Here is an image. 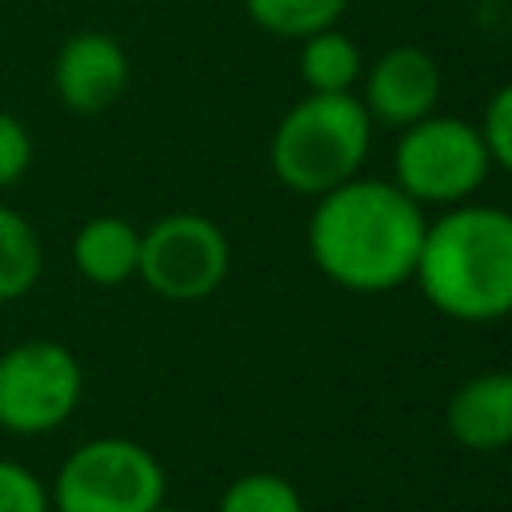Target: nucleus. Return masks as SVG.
I'll return each mask as SVG.
<instances>
[{
  "label": "nucleus",
  "mask_w": 512,
  "mask_h": 512,
  "mask_svg": "<svg viewBox=\"0 0 512 512\" xmlns=\"http://www.w3.org/2000/svg\"><path fill=\"white\" fill-rule=\"evenodd\" d=\"M428 216L392 180L352 176L316 196L308 216L312 264L348 292H392L412 280Z\"/></svg>",
  "instance_id": "obj_1"
},
{
  "label": "nucleus",
  "mask_w": 512,
  "mask_h": 512,
  "mask_svg": "<svg viewBox=\"0 0 512 512\" xmlns=\"http://www.w3.org/2000/svg\"><path fill=\"white\" fill-rule=\"evenodd\" d=\"M412 280L428 304L460 324L512 316V212L500 204H452L428 220Z\"/></svg>",
  "instance_id": "obj_2"
},
{
  "label": "nucleus",
  "mask_w": 512,
  "mask_h": 512,
  "mask_svg": "<svg viewBox=\"0 0 512 512\" xmlns=\"http://www.w3.org/2000/svg\"><path fill=\"white\" fill-rule=\"evenodd\" d=\"M372 116L356 92H308L296 100L268 144L276 180L300 196H324L360 176L372 148Z\"/></svg>",
  "instance_id": "obj_3"
},
{
  "label": "nucleus",
  "mask_w": 512,
  "mask_h": 512,
  "mask_svg": "<svg viewBox=\"0 0 512 512\" xmlns=\"http://www.w3.org/2000/svg\"><path fill=\"white\" fill-rule=\"evenodd\" d=\"M164 464L128 436L76 444L48 488L52 512H152L164 504Z\"/></svg>",
  "instance_id": "obj_4"
},
{
  "label": "nucleus",
  "mask_w": 512,
  "mask_h": 512,
  "mask_svg": "<svg viewBox=\"0 0 512 512\" xmlns=\"http://www.w3.org/2000/svg\"><path fill=\"white\" fill-rule=\"evenodd\" d=\"M492 172L488 144L476 124L460 116H424L408 128H400L396 152H392V184L408 192L420 208L440 204H464Z\"/></svg>",
  "instance_id": "obj_5"
},
{
  "label": "nucleus",
  "mask_w": 512,
  "mask_h": 512,
  "mask_svg": "<svg viewBox=\"0 0 512 512\" xmlns=\"http://www.w3.org/2000/svg\"><path fill=\"white\" fill-rule=\"evenodd\" d=\"M84 396V368L56 340H20L0 352V428L8 436H44L72 420Z\"/></svg>",
  "instance_id": "obj_6"
},
{
  "label": "nucleus",
  "mask_w": 512,
  "mask_h": 512,
  "mask_svg": "<svg viewBox=\"0 0 512 512\" xmlns=\"http://www.w3.org/2000/svg\"><path fill=\"white\" fill-rule=\"evenodd\" d=\"M232 264L228 236L216 220L200 212H168L140 232L136 276L172 304H192L212 296Z\"/></svg>",
  "instance_id": "obj_7"
},
{
  "label": "nucleus",
  "mask_w": 512,
  "mask_h": 512,
  "mask_svg": "<svg viewBox=\"0 0 512 512\" xmlns=\"http://www.w3.org/2000/svg\"><path fill=\"white\" fill-rule=\"evenodd\" d=\"M128 76H132V64H128V52L116 36L108 32H72L56 60H52V88H56V100L72 112V116H100L108 112L124 88H128Z\"/></svg>",
  "instance_id": "obj_8"
},
{
  "label": "nucleus",
  "mask_w": 512,
  "mask_h": 512,
  "mask_svg": "<svg viewBox=\"0 0 512 512\" xmlns=\"http://www.w3.org/2000/svg\"><path fill=\"white\" fill-rule=\"evenodd\" d=\"M360 80H364L360 104L368 108L372 124H384V128H408L432 116L444 92L440 64L416 44L388 48L384 56L372 60V68Z\"/></svg>",
  "instance_id": "obj_9"
},
{
  "label": "nucleus",
  "mask_w": 512,
  "mask_h": 512,
  "mask_svg": "<svg viewBox=\"0 0 512 512\" xmlns=\"http://www.w3.org/2000/svg\"><path fill=\"white\" fill-rule=\"evenodd\" d=\"M448 436L472 452H496L512 444V372H480L464 380L448 400Z\"/></svg>",
  "instance_id": "obj_10"
},
{
  "label": "nucleus",
  "mask_w": 512,
  "mask_h": 512,
  "mask_svg": "<svg viewBox=\"0 0 512 512\" xmlns=\"http://www.w3.org/2000/svg\"><path fill=\"white\" fill-rule=\"evenodd\" d=\"M72 264L96 288H120L140 264V228L124 216H92L72 236Z\"/></svg>",
  "instance_id": "obj_11"
},
{
  "label": "nucleus",
  "mask_w": 512,
  "mask_h": 512,
  "mask_svg": "<svg viewBox=\"0 0 512 512\" xmlns=\"http://www.w3.org/2000/svg\"><path fill=\"white\" fill-rule=\"evenodd\" d=\"M364 76V60L352 36L336 24L300 40V80L308 92H352Z\"/></svg>",
  "instance_id": "obj_12"
},
{
  "label": "nucleus",
  "mask_w": 512,
  "mask_h": 512,
  "mask_svg": "<svg viewBox=\"0 0 512 512\" xmlns=\"http://www.w3.org/2000/svg\"><path fill=\"white\" fill-rule=\"evenodd\" d=\"M44 272V244L28 216L0 204V304L20 300Z\"/></svg>",
  "instance_id": "obj_13"
},
{
  "label": "nucleus",
  "mask_w": 512,
  "mask_h": 512,
  "mask_svg": "<svg viewBox=\"0 0 512 512\" xmlns=\"http://www.w3.org/2000/svg\"><path fill=\"white\" fill-rule=\"evenodd\" d=\"M344 8L348 0H244L252 24L284 40H304L320 28L340 24Z\"/></svg>",
  "instance_id": "obj_14"
},
{
  "label": "nucleus",
  "mask_w": 512,
  "mask_h": 512,
  "mask_svg": "<svg viewBox=\"0 0 512 512\" xmlns=\"http://www.w3.org/2000/svg\"><path fill=\"white\" fill-rule=\"evenodd\" d=\"M216 512H304V500L292 480L276 472H248L224 488Z\"/></svg>",
  "instance_id": "obj_15"
},
{
  "label": "nucleus",
  "mask_w": 512,
  "mask_h": 512,
  "mask_svg": "<svg viewBox=\"0 0 512 512\" xmlns=\"http://www.w3.org/2000/svg\"><path fill=\"white\" fill-rule=\"evenodd\" d=\"M0 512H52L48 484L8 456H0Z\"/></svg>",
  "instance_id": "obj_16"
},
{
  "label": "nucleus",
  "mask_w": 512,
  "mask_h": 512,
  "mask_svg": "<svg viewBox=\"0 0 512 512\" xmlns=\"http://www.w3.org/2000/svg\"><path fill=\"white\" fill-rule=\"evenodd\" d=\"M476 128H480V136L488 144L492 168H504L512 176V80L492 92V100H488V108H484Z\"/></svg>",
  "instance_id": "obj_17"
},
{
  "label": "nucleus",
  "mask_w": 512,
  "mask_h": 512,
  "mask_svg": "<svg viewBox=\"0 0 512 512\" xmlns=\"http://www.w3.org/2000/svg\"><path fill=\"white\" fill-rule=\"evenodd\" d=\"M28 168H32V136L12 112L0 108V192L20 184Z\"/></svg>",
  "instance_id": "obj_18"
},
{
  "label": "nucleus",
  "mask_w": 512,
  "mask_h": 512,
  "mask_svg": "<svg viewBox=\"0 0 512 512\" xmlns=\"http://www.w3.org/2000/svg\"><path fill=\"white\" fill-rule=\"evenodd\" d=\"M152 512H180V508H172V504H156Z\"/></svg>",
  "instance_id": "obj_19"
},
{
  "label": "nucleus",
  "mask_w": 512,
  "mask_h": 512,
  "mask_svg": "<svg viewBox=\"0 0 512 512\" xmlns=\"http://www.w3.org/2000/svg\"><path fill=\"white\" fill-rule=\"evenodd\" d=\"M508 212H512V208H508Z\"/></svg>",
  "instance_id": "obj_20"
}]
</instances>
